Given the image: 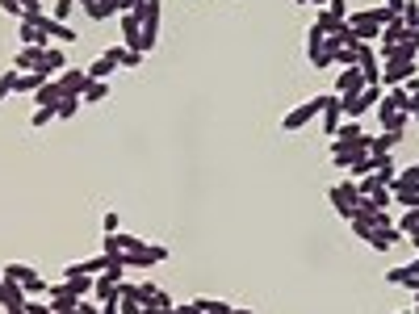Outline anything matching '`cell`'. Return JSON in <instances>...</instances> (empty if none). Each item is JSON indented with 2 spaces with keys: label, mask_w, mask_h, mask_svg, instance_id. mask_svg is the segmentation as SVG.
<instances>
[{
  "label": "cell",
  "mask_w": 419,
  "mask_h": 314,
  "mask_svg": "<svg viewBox=\"0 0 419 314\" xmlns=\"http://www.w3.org/2000/svg\"><path fill=\"white\" fill-rule=\"evenodd\" d=\"M390 17H398V13H390L386 5H377V9H361V13H348V29L357 34V42H377V34H381V25H386Z\"/></svg>",
  "instance_id": "1"
},
{
  "label": "cell",
  "mask_w": 419,
  "mask_h": 314,
  "mask_svg": "<svg viewBox=\"0 0 419 314\" xmlns=\"http://www.w3.org/2000/svg\"><path fill=\"white\" fill-rule=\"evenodd\" d=\"M323 96L327 92H319V96H310V101H302V105H294V109L281 118V130L285 134H294V130H302V126H310L314 118H319L323 114Z\"/></svg>",
  "instance_id": "2"
},
{
  "label": "cell",
  "mask_w": 419,
  "mask_h": 314,
  "mask_svg": "<svg viewBox=\"0 0 419 314\" xmlns=\"http://www.w3.org/2000/svg\"><path fill=\"white\" fill-rule=\"evenodd\" d=\"M25 21H34V25H38L51 42H76V29L67 25V21H55V17H51V13H42V9H29V13H25Z\"/></svg>",
  "instance_id": "3"
},
{
  "label": "cell",
  "mask_w": 419,
  "mask_h": 314,
  "mask_svg": "<svg viewBox=\"0 0 419 314\" xmlns=\"http://www.w3.org/2000/svg\"><path fill=\"white\" fill-rule=\"evenodd\" d=\"M327 197H331V205H335V214H340L344 222H353V218H357V201H361V193H357V181H344V185H331V189H327Z\"/></svg>",
  "instance_id": "4"
},
{
  "label": "cell",
  "mask_w": 419,
  "mask_h": 314,
  "mask_svg": "<svg viewBox=\"0 0 419 314\" xmlns=\"http://www.w3.org/2000/svg\"><path fill=\"white\" fill-rule=\"evenodd\" d=\"M369 147H373L369 134H361L357 143H340V138H331V163H335V168H353L361 155H369Z\"/></svg>",
  "instance_id": "5"
},
{
  "label": "cell",
  "mask_w": 419,
  "mask_h": 314,
  "mask_svg": "<svg viewBox=\"0 0 419 314\" xmlns=\"http://www.w3.org/2000/svg\"><path fill=\"white\" fill-rule=\"evenodd\" d=\"M369 84H365V76H361V67H340V76H335V96L340 101H353V96H361Z\"/></svg>",
  "instance_id": "6"
},
{
  "label": "cell",
  "mask_w": 419,
  "mask_h": 314,
  "mask_svg": "<svg viewBox=\"0 0 419 314\" xmlns=\"http://www.w3.org/2000/svg\"><path fill=\"white\" fill-rule=\"evenodd\" d=\"M415 76V59H386L381 63V88H398Z\"/></svg>",
  "instance_id": "7"
},
{
  "label": "cell",
  "mask_w": 419,
  "mask_h": 314,
  "mask_svg": "<svg viewBox=\"0 0 419 314\" xmlns=\"http://www.w3.org/2000/svg\"><path fill=\"white\" fill-rule=\"evenodd\" d=\"M377 126L403 134V130L411 126V114H407V109H394V105H386V101H377Z\"/></svg>",
  "instance_id": "8"
},
{
  "label": "cell",
  "mask_w": 419,
  "mask_h": 314,
  "mask_svg": "<svg viewBox=\"0 0 419 314\" xmlns=\"http://www.w3.org/2000/svg\"><path fill=\"white\" fill-rule=\"evenodd\" d=\"M0 306L9 314H21L25 310V285L21 281H9V276H0Z\"/></svg>",
  "instance_id": "9"
},
{
  "label": "cell",
  "mask_w": 419,
  "mask_h": 314,
  "mask_svg": "<svg viewBox=\"0 0 419 314\" xmlns=\"http://www.w3.org/2000/svg\"><path fill=\"white\" fill-rule=\"evenodd\" d=\"M319 118H323V130L335 138V134H340V126H344V101H340L335 92H327V96H323V114H319Z\"/></svg>",
  "instance_id": "10"
},
{
  "label": "cell",
  "mask_w": 419,
  "mask_h": 314,
  "mask_svg": "<svg viewBox=\"0 0 419 314\" xmlns=\"http://www.w3.org/2000/svg\"><path fill=\"white\" fill-rule=\"evenodd\" d=\"M84 72H88V80H110L114 72H118V47H110V51H101L88 67H84Z\"/></svg>",
  "instance_id": "11"
},
{
  "label": "cell",
  "mask_w": 419,
  "mask_h": 314,
  "mask_svg": "<svg viewBox=\"0 0 419 314\" xmlns=\"http://www.w3.org/2000/svg\"><path fill=\"white\" fill-rule=\"evenodd\" d=\"M55 80H59L63 96H80V92H84V84H88V72H84V67H72V63H67Z\"/></svg>",
  "instance_id": "12"
},
{
  "label": "cell",
  "mask_w": 419,
  "mask_h": 314,
  "mask_svg": "<svg viewBox=\"0 0 419 314\" xmlns=\"http://www.w3.org/2000/svg\"><path fill=\"white\" fill-rule=\"evenodd\" d=\"M63 67H67V55H63L59 47H42V59H38V72L55 80V76L63 72Z\"/></svg>",
  "instance_id": "13"
},
{
  "label": "cell",
  "mask_w": 419,
  "mask_h": 314,
  "mask_svg": "<svg viewBox=\"0 0 419 314\" xmlns=\"http://www.w3.org/2000/svg\"><path fill=\"white\" fill-rule=\"evenodd\" d=\"M403 38H407V21H403V13L390 17L386 25H381V34H377V42H381V47H394V42H403Z\"/></svg>",
  "instance_id": "14"
},
{
  "label": "cell",
  "mask_w": 419,
  "mask_h": 314,
  "mask_svg": "<svg viewBox=\"0 0 419 314\" xmlns=\"http://www.w3.org/2000/svg\"><path fill=\"white\" fill-rule=\"evenodd\" d=\"M92 293L101 298V306H105V302H122V293H118V281H114L110 272H101V276H92Z\"/></svg>",
  "instance_id": "15"
},
{
  "label": "cell",
  "mask_w": 419,
  "mask_h": 314,
  "mask_svg": "<svg viewBox=\"0 0 419 314\" xmlns=\"http://www.w3.org/2000/svg\"><path fill=\"white\" fill-rule=\"evenodd\" d=\"M38 59H42V47H21L13 59V72H38Z\"/></svg>",
  "instance_id": "16"
},
{
  "label": "cell",
  "mask_w": 419,
  "mask_h": 314,
  "mask_svg": "<svg viewBox=\"0 0 419 314\" xmlns=\"http://www.w3.org/2000/svg\"><path fill=\"white\" fill-rule=\"evenodd\" d=\"M34 101H38V109H55V105L63 101V88H59V80H47L38 92H34Z\"/></svg>",
  "instance_id": "17"
},
{
  "label": "cell",
  "mask_w": 419,
  "mask_h": 314,
  "mask_svg": "<svg viewBox=\"0 0 419 314\" xmlns=\"http://www.w3.org/2000/svg\"><path fill=\"white\" fill-rule=\"evenodd\" d=\"M398 143H403V134H394V130H381V134H373V147H369V151H373V155H390Z\"/></svg>",
  "instance_id": "18"
},
{
  "label": "cell",
  "mask_w": 419,
  "mask_h": 314,
  "mask_svg": "<svg viewBox=\"0 0 419 314\" xmlns=\"http://www.w3.org/2000/svg\"><path fill=\"white\" fill-rule=\"evenodd\" d=\"M323 42H327V34H323L319 25H310V29H306V59H310V63L323 55Z\"/></svg>",
  "instance_id": "19"
},
{
  "label": "cell",
  "mask_w": 419,
  "mask_h": 314,
  "mask_svg": "<svg viewBox=\"0 0 419 314\" xmlns=\"http://www.w3.org/2000/svg\"><path fill=\"white\" fill-rule=\"evenodd\" d=\"M47 80H51V76H42V72H17V92H29V96H34Z\"/></svg>",
  "instance_id": "20"
},
{
  "label": "cell",
  "mask_w": 419,
  "mask_h": 314,
  "mask_svg": "<svg viewBox=\"0 0 419 314\" xmlns=\"http://www.w3.org/2000/svg\"><path fill=\"white\" fill-rule=\"evenodd\" d=\"M134 17L143 21V25H155V29H160V0H138Z\"/></svg>",
  "instance_id": "21"
},
{
  "label": "cell",
  "mask_w": 419,
  "mask_h": 314,
  "mask_svg": "<svg viewBox=\"0 0 419 314\" xmlns=\"http://www.w3.org/2000/svg\"><path fill=\"white\" fill-rule=\"evenodd\" d=\"M310 25H319V29L327 34V38H331V34H340V29H344V21H340V17H335L331 9H319V13H314V21H310Z\"/></svg>",
  "instance_id": "22"
},
{
  "label": "cell",
  "mask_w": 419,
  "mask_h": 314,
  "mask_svg": "<svg viewBox=\"0 0 419 314\" xmlns=\"http://www.w3.org/2000/svg\"><path fill=\"white\" fill-rule=\"evenodd\" d=\"M0 276H9V281H21V285H25V281H34L38 272H34L29 264H17V260H13V264H5V268H0Z\"/></svg>",
  "instance_id": "23"
},
{
  "label": "cell",
  "mask_w": 419,
  "mask_h": 314,
  "mask_svg": "<svg viewBox=\"0 0 419 314\" xmlns=\"http://www.w3.org/2000/svg\"><path fill=\"white\" fill-rule=\"evenodd\" d=\"M105 96H110V80H88L84 84V92H80V101H105Z\"/></svg>",
  "instance_id": "24"
},
{
  "label": "cell",
  "mask_w": 419,
  "mask_h": 314,
  "mask_svg": "<svg viewBox=\"0 0 419 314\" xmlns=\"http://www.w3.org/2000/svg\"><path fill=\"white\" fill-rule=\"evenodd\" d=\"M80 105H84L80 96H63V101L55 105V118H63V122H67V118H76V114H80Z\"/></svg>",
  "instance_id": "25"
},
{
  "label": "cell",
  "mask_w": 419,
  "mask_h": 314,
  "mask_svg": "<svg viewBox=\"0 0 419 314\" xmlns=\"http://www.w3.org/2000/svg\"><path fill=\"white\" fill-rule=\"evenodd\" d=\"M394 226H398V231H403L407 239H411V235H419V209H407V214H403V218H398Z\"/></svg>",
  "instance_id": "26"
},
{
  "label": "cell",
  "mask_w": 419,
  "mask_h": 314,
  "mask_svg": "<svg viewBox=\"0 0 419 314\" xmlns=\"http://www.w3.org/2000/svg\"><path fill=\"white\" fill-rule=\"evenodd\" d=\"M118 67H143V51H130V47H118Z\"/></svg>",
  "instance_id": "27"
},
{
  "label": "cell",
  "mask_w": 419,
  "mask_h": 314,
  "mask_svg": "<svg viewBox=\"0 0 419 314\" xmlns=\"http://www.w3.org/2000/svg\"><path fill=\"white\" fill-rule=\"evenodd\" d=\"M381 189H386V185H381V181L373 176V172H369V176H361V181H357V193H361V197H373V193H381Z\"/></svg>",
  "instance_id": "28"
},
{
  "label": "cell",
  "mask_w": 419,
  "mask_h": 314,
  "mask_svg": "<svg viewBox=\"0 0 419 314\" xmlns=\"http://www.w3.org/2000/svg\"><path fill=\"white\" fill-rule=\"evenodd\" d=\"M373 168H377V159H373V151H369V155H361V159H357L353 168H348V172H353V176L361 181V176H369V172H373Z\"/></svg>",
  "instance_id": "29"
},
{
  "label": "cell",
  "mask_w": 419,
  "mask_h": 314,
  "mask_svg": "<svg viewBox=\"0 0 419 314\" xmlns=\"http://www.w3.org/2000/svg\"><path fill=\"white\" fill-rule=\"evenodd\" d=\"M13 92H17V72L9 67V72H0V101L13 96Z\"/></svg>",
  "instance_id": "30"
},
{
  "label": "cell",
  "mask_w": 419,
  "mask_h": 314,
  "mask_svg": "<svg viewBox=\"0 0 419 314\" xmlns=\"http://www.w3.org/2000/svg\"><path fill=\"white\" fill-rule=\"evenodd\" d=\"M340 143H357V138H361V122H353V118H348V126H340Z\"/></svg>",
  "instance_id": "31"
},
{
  "label": "cell",
  "mask_w": 419,
  "mask_h": 314,
  "mask_svg": "<svg viewBox=\"0 0 419 314\" xmlns=\"http://www.w3.org/2000/svg\"><path fill=\"white\" fill-rule=\"evenodd\" d=\"M348 226H353V235H357V239H365V243H369V235H373V222H369V218H361V214H357Z\"/></svg>",
  "instance_id": "32"
},
{
  "label": "cell",
  "mask_w": 419,
  "mask_h": 314,
  "mask_svg": "<svg viewBox=\"0 0 419 314\" xmlns=\"http://www.w3.org/2000/svg\"><path fill=\"white\" fill-rule=\"evenodd\" d=\"M407 276H411V272H407V264H398V268H390V272H386V285L403 289V285H407Z\"/></svg>",
  "instance_id": "33"
},
{
  "label": "cell",
  "mask_w": 419,
  "mask_h": 314,
  "mask_svg": "<svg viewBox=\"0 0 419 314\" xmlns=\"http://www.w3.org/2000/svg\"><path fill=\"white\" fill-rule=\"evenodd\" d=\"M101 231H105V235L122 231V218H118V209H105V218H101Z\"/></svg>",
  "instance_id": "34"
},
{
  "label": "cell",
  "mask_w": 419,
  "mask_h": 314,
  "mask_svg": "<svg viewBox=\"0 0 419 314\" xmlns=\"http://www.w3.org/2000/svg\"><path fill=\"white\" fill-rule=\"evenodd\" d=\"M84 13H88V21H110V13H105L101 5H97V0H84V5H80Z\"/></svg>",
  "instance_id": "35"
},
{
  "label": "cell",
  "mask_w": 419,
  "mask_h": 314,
  "mask_svg": "<svg viewBox=\"0 0 419 314\" xmlns=\"http://www.w3.org/2000/svg\"><path fill=\"white\" fill-rule=\"evenodd\" d=\"M72 9H76V0H55V21H67V17H72Z\"/></svg>",
  "instance_id": "36"
},
{
  "label": "cell",
  "mask_w": 419,
  "mask_h": 314,
  "mask_svg": "<svg viewBox=\"0 0 419 314\" xmlns=\"http://www.w3.org/2000/svg\"><path fill=\"white\" fill-rule=\"evenodd\" d=\"M55 122V109H34V118H29V126H51Z\"/></svg>",
  "instance_id": "37"
},
{
  "label": "cell",
  "mask_w": 419,
  "mask_h": 314,
  "mask_svg": "<svg viewBox=\"0 0 419 314\" xmlns=\"http://www.w3.org/2000/svg\"><path fill=\"white\" fill-rule=\"evenodd\" d=\"M25 314H55V310H51V302H34V298H25Z\"/></svg>",
  "instance_id": "38"
},
{
  "label": "cell",
  "mask_w": 419,
  "mask_h": 314,
  "mask_svg": "<svg viewBox=\"0 0 419 314\" xmlns=\"http://www.w3.org/2000/svg\"><path fill=\"white\" fill-rule=\"evenodd\" d=\"M0 9H5L9 17H25V5H21V0H0Z\"/></svg>",
  "instance_id": "39"
},
{
  "label": "cell",
  "mask_w": 419,
  "mask_h": 314,
  "mask_svg": "<svg viewBox=\"0 0 419 314\" xmlns=\"http://www.w3.org/2000/svg\"><path fill=\"white\" fill-rule=\"evenodd\" d=\"M118 314H143V306H138L134 298H122V302H118Z\"/></svg>",
  "instance_id": "40"
},
{
  "label": "cell",
  "mask_w": 419,
  "mask_h": 314,
  "mask_svg": "<svg viewBox=\"0 0 419 314\" xmlns=\"http://www.w3.org/2000/svg\"><path fill=\"white\" fill-rule=\"evenodd\" d=\"M47 289H51V285L42 281V276H34V281H25V293H42V298H47Z\"/></svg>",
  "instance_id": "41"
},
{
  "label": "cell",
  "mask_w": 419,
  "mask_h": 314,
  "mask_svg": "<svg viewBox=\"0 0 419 314\" xmlns=\"http://www.w3.org/2000/svg\"><path fill=\"white\" fill-rule=\"evenodd\" d=\"M151 306H160V310H168V306H177V302H172V293H168V289H160V293H155V302H151Z\"/></svg>",
  "instance_id": "42"
},
{
  "label": "cell",
  "mask_w": 419,
  "mask_h": 314,
  "mask_svg": "<svg viewBox=\"0 0 419 314\" xmlns=\"http://www.w3.org/2000/svg\"><path fill=\"white\" fill-rule=\"evenodd\" d=\"M327 9H331V13H335L340 21H348V5H344V0H331V5H327Z\"/></svg>",
  "instance_id": "43"
},
{
  "label": "cell",
  "mask_w": 419,
  "mask_h": 314,
  "mask_svg": "<svg viewBox=\"0 0 419 314\" xmlns=\"http://www.w3.org/2000/svg\"><path fill=\"white\" fill-rule=\"evenodd\" d=\"M407 293H415V302H419V276H407V285H403Z\"/></svg>",
  "instance_id": "44"
},
{
  "label": "cell",
  "mask_w": 419,
  "mask_h": 314,
  "mask_svg": "<svg viewBox=\"0 0 419 314\" xmlns=\"http://www.w3.org/2000/svg\"><path fill=\"white\" fill-rule=\"evenodd\" d=\"M403 42H411V47H415V55H419V29H407V38H403Z\"/></svg>",
  "instance_id": "45"
},
{
  "label": "cell",
  "mask_w": 419,
  "mask_h": 314,
  "mask_svg": "<svg viewBox=\"0 0 419 314\" xmlns=\"http://www.w3.org/2000/svg\"><path fill=\"white\" fill-rule=\"evenodd\" d=\"M80 314H101V306H92V302H84V298H80Z\"/></svg>",
  "instance_id": "46"
},
{
  "label": "cell",
  "mask_w": 419,
  "mask_h": 314,
  "mask_svg": "<svg viewBox=\"0 0 419 314\" xmlns=\"http://www.w3.org/2000/svg\"><path fill=\"white\" fill-rule=\"evenodd\" d=\"M386 9H390V13H403V9H407V0H386Z\"/></svg>",
  "instance_id": "47"
},
{
  "label": "cell",
  "mask_w": 419,
  "mask_h": 314,
  "mask_svg": "<svg viewBox=\"0 0 419 314\" xmlns=\"http://www.w3.org/2000/svg\"><path fill=\"white\" fill-rule=\"evenodd\" d=\"M101 314H118V302H105V306H101Z\"/></svg>",
  "instance_id": "48"
},
{
  "label": "cell",
  "mask_w": 419,
  "mask_h": 314,
  "mask_svg": "<svg viewBox=\"0 0 419 314\" xmlns=\"http://www.w3.org/2000/svg\"><path fill=\"white\" fill-rule=\"evenodd\" d=\"M21 5H25V13H29V9H42V0H21Z\"/></svg>",
  "instance_id": "49"
},
{
  "label": "cell",
  "mask_w": 419,
  "mask_h": 314,
  "mask_svg": "<svg viewBox=\"0 0 419 314\" xmlns=\"http://www.w3.org/2000/svg\"><path fill=\"white\" fill-rule=\"evenodd\" d=\"M407 272H411V276H419V260H407Z\"/></svg>",
  "instance_id": "50"
},
{
  "label": "cell",
  "mask_w": 419,
  "mask_h": 314,
  "mask_svg": "<svg viewBox=\"0 0 419 314\" xmlns=\"http://www.w3.org/2000/svg\"><path fill=\"white\" fill-rule=\"evenodd\" d=\"M55 314H80V306H67V310H55Z\"/></svg>",
  "instance_id": "51"
},
{
  "label": "cell",
  "mask_w": 419,
  "mask_h": 314,
  "mask_svg": "<svg viewBox=\"0 0 419 314\" xmlns=\"http://www.w3.org/2000/svg\"><path fill=\"white\" fill-rule=\"evenodd\" d=\"M231 314H256V310H248V306H239V310H231Z\"/></svg>",
  "instance_id": "52"
},
{
  "label": "cell",
  "mask_w": 419,
  "mask_h": 314,
  "mask_svg": "<svg viewBox=\"0 0 419 314\" xmlns=\"http://www.w3.org/2000/svg\"><path fill=\"white\" fill-rule=\"evenodd\" d=\"M411 122H415V126H419V105H415V109H411Z\"/></svg>",
  "instance_id": "53"
},
{
  "label": "cell",
  "mask_w": 419,
  "mask_h": 314,
  "mask_svg": "<svg viewBox=\"0 0 419 314\" xmlns=\"http://www.w3.org/2000/svg\"><path fill=\"white\" fill-rule=\"evenodd\" d=\"M411 248H415V252H419V235H411Z\"/></svg>",
  "instance_id": "54"
},
{
  "label": "cell",
  "mask_w": 419,
  "mask_h": 314,
  "mask_svg": "<svg viewBox=\"0 0 419 314\" xmlns=\"http://www.w3.org/2000/svg\"><path fill=\"white\" fill-rule=\"evenodd\" d=\"M398 314H415V310H398Z\"/></svg>",
  "instance_id": "55"
},
{
  "label": "cell",
  "mask_w": 419,
  "mask_h": 314,
  "mask_svg": "<svg viewBox=\"0 0 419 314\" xmlns=\"http://www.w3.org/2000/svg\"><path fill=\"white\" fill-rule=\"evenodd\" d=\"M415 314H419V302H415Z\"/></svg>",
  "instance_id": "56"
},
{
  "label": "cell",
  "mask_w": 419,
  "mask_h": 314,
  "mask_svg": "<svg viewBox=\"0 0 419 314\" xmlns=\"http://www.w3.org/2000/svg\"><path fill=\"white\" fill-rule=\"evenodd\" d=\"M415 5H419V0H415Z\"/></svg>",
  "instance_id": "57"
},
{
  "label": "cell",
  "mask_w": 419,
  "mask_h": 314,
  "mask_svg": "<svg viewBox=\"0 0 419 314\" xmlns=\"http://www.w3.org/2000/svg\"><path fill=\"white\" fill-rule=\"evenodd\" d=\"M21 314H25V310H21Z\"/></svg>",
  "instance_id": "58"
}]
</instances>
